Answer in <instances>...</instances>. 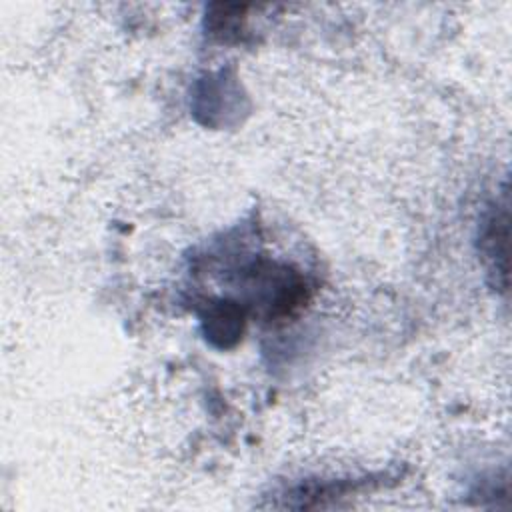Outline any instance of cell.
Here are the masks:
<instances>
[{
    "label": "cell",
    "mask_w": 512,
    "mask_h": 512,
    "mask_svg": "<svg viewBox=\"0 0 512 512\" xmlns=\"http://www.w3.org/2000/svg\"><path fill=\"white\" fill-rule=\"evenodd\" d=\"M202 324L206 338L218 348L234 346L244 330V310L230 300H216L204 308Z\"/></svg>",
    "instance_id": "cell-1"
},
{
    "label": "cell",
    "mask_w": 512,
    "mask_h": 512,
    "mask_svg": "<svg viewBox=\"0 0 512 512\" xmlns=\"http://www.w3.org/2000/svg\"><path fill=\"white\" fill-rule=\"evenodd\" d=\"M480 246L486 258L492 260V270L494 274L500 272L502 280L506 282V274L498 266V258L506 266V254H508V208L506 204L502 210H496L488 216L482 234H480Z\"/></svg>",
    "instance_id": "cell-2"
}]
</instances>
